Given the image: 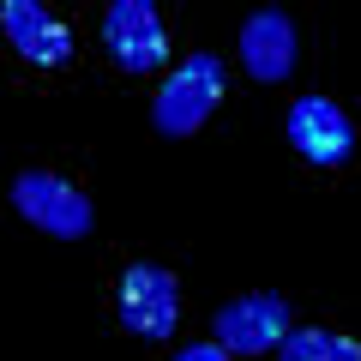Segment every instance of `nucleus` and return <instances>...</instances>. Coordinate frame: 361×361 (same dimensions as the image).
<instances>
[{
  "instance_id": "1",
  "label": "nucleus",
  "mask_w": 361,
  "mask_h": 361,
  "mask_svg": "<svg viewBox=\"0 0 361 361\" xmlns=\"http://www.w3.org/2000/svg\"><path fill=\"white\" fill-rule=\"evenodd\" d=\"M223 85H229V66H223L217 54H205V49L187 54V61L157 85L151 127L163 133V139H187V133H199L211 121V109L223 103Z\"/></svg>"
},
{
  "instance_id": "2",
  "label": "nucleus",
  "mask_w": 361,
  "mask_h": 361,
  "mask_svg": "<svg viewBox=\"0 0 361 361\" xmlns=\"http://www.w3.org/2000/svg\"><path fill=\"white\" fill-rule=\"evenodd\" d=\"M13 205H18L25 223H37V229L54 235V241H85V235L97 229L90 199L78 193L73 180L49 175V169H25V175L13 180Z\"/></svg>"
},
{
  "instance_id": "3",
  "label": "nucleus",
  "mask_w": 361,
  "mask_h": 361,
  "mask_svg": "<svg viewBox=\"0 0 361 361\" xmlns=\"http://www.w3.org/2000/svg\"><path fill=\"white\" fill-rule=\"evenodd\" d=\"M103 42L115 54V66L133 73V78H151V73L169 66V30H163V13H157L151 0H109Z\"/></svg>"
},
{
  "instance_id": "4",
  "label": "nucleus",
  "mask_w": 361,
  "mask_h": 361,
  "mask_svg": "<svg viewBox=\"0 0 361 361\" xmlns=\"http://www.w3.org/2000/svg\"><path fill=\"white\" fill-rule=\"evenodd\" d=\"M121 325H127L133 337H145V343H163L180 325V283L163 265L133 259V265L121 271Z\"/></svg>"
},
{
  "instance_id": "5",
  "label": "nucleus",
  "mask_w": 361,
  "mask_h": 361,
  "mask_svg": "<svg viewBox=\"0 0 361 361\" xmlns=\"http://www.w3.org/2000/svg\"><path fill=\"white\" fill-rule=\"evenodd\" d=\"M211 331H217L211 343L229 349V355H265V349H277L295 325H289V301H283V295L253 289V295H235L229 307H217Z\"/></svg>"
},
{
  "instance_id": "6",
  "label": "nucleus",
  "mask_w": 361,
  "mask_h": 361,
  "mask_svg": "<svg viewBox=\"0 0 361 361\" xmlns=\"http://www.w3.org/2000/svg\"><path fill=\"white\" fill-rule=\"evenodd\" d=\"M283 133H289V145H295L307 163H319V169H337V163L355 157V127H349V115L331 97H295L289 115H283Z\"/></svg>"
},
{
  "instance_id": "7",
  "label": "nucleus",
  "mask_w": 361,
  "mask_h": 361,
  "mask_svg": "<svg viewBox=\"0 0 361 361\" xmlns=\"http://www.w3.org/2000/svg\"><path fill=\"white\" fill-rule=\"evenodd\" d=\"M0 30H6V42H13L30 66H66L73 61V30H66L42 0H6V6H0Z\"/></svg>"
},
{
  "instance_id": "8",
  "label": "nucleus",
  "mask_w": 361,
  "mask_h": 361,
  "mask_svg": "<svg viewBox=\"0 0 361 361\" xmlns=\"http://www.w3.org/2000/svg\"><path fill=\"white\" fill-rule=\"evenodd\" d=\"M295 25H289V13H277V6H259L253 18L241 25V66L259 78V85H283L289 73H295Z\"/></svg>"
},
{
  "instance_id": "9",
  "label": "nucleus",
  "mask_w": 361,
  "mask_h": 361,
  "mask_svg": "<svg viewBox=\"0 0 361 361\" xmlns=\"http://www.w3.org/2000/svg\"><path fill=\"white\" fill-rule=\"evenodd\" d=\"M277 361H361V343L337 337V331H319V325H295L277 343Z\"/></svg>"
},
{
  "instance_id": "10",
  "label": "nucleus",
  "mask_w": 361,
  "mask_h": 361,
  "mask_svg": "<svg viewBox=\"0 0 361 361\" xmlns=\"http://www.w3.org/2000/svg\"><path fill=\"white\" fill-rule=\"evenodd\" d=\"M175 361H235V355H229V349H217V343H187Z\"/></svg>"
}]
</instances>
